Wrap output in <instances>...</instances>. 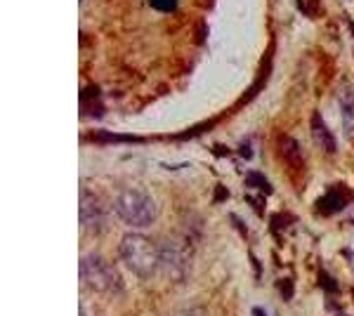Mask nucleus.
<instances>
[{"label": "nucleus", "mask_w": 354, "mask_h": 316, "mask_svg": "<svg viewBox=\"0 0 354 316\" xmlns=\"http://www.w3.org/2000/svg\"><path fill=\"white\" fill-rule=\"evenodd\" d=\"M118 253L125 267L140 279H151L163 264L161 248L144 234H125L118 243Z\"/></svg>", "instance_id": "obj_1"}, {"label": "nucleus", "mask_w": 354, "mask_h": 316, "mask_svg": "<svg viewBox=\"0 0 354 316\" xmlns=\"http://www.w3.org/2000/svg\"><path fill=\"white\" fill-rule=\"evenodd\" d=\"M113 210H116L118 220L135 229H146L156 222V203L151 201L149 194L135 187L121 189L116 194Z\"/></svg>", "instance_id": "obj_2"}, {"label": "nucleus", "mask_w": 354, "mask_h": 316, "mask_svg": "<svg viewBox=\"0 0 354 316\" xmlns=\"http://www.w3.org/2000/svg\"><path fill=\"white\" fill-rule=\"evenodd\" d=\"M80 279L88 288L102 295H118L123 291V281L118 276V271L113 269L111 262L104 260L102 255H85L80 260Z\"/></svg>", "instance_id": "obj_3"}, {"label": "nucleus", "mask_w": 354, "mask_h": 316, "mask_svg": "<svg viewBox=\"0 0 354 316\" xmlns=\"http://www.w3.org/2000/svg\"><path fill=\"white\" fill-rule=\"evenodd\" d=\"M80 225L85 229H100L104 225V208L100 199L90 192H80Z\"/></svg>", "instance_id": "obj_4"}, {"label": "nucleus", "mask_w": 354, "mask_h": 316, "mask_svg": "<svg viewBox=\"0 0 354 316\" xmlns=\"http://www.w3.org/2000/svg\"><path fill=\"white\" fill-rule=\"evenodd\" d=\"M338 102H340V118L342 130L347 137H354V90L350 85H342L338 92Z\"/></svg>", "instance_id": "obj_5"}, {"label": "nucleus", "mask_w": 354, "mask_h": 316, "mask_svg": "<svg viewBox=\"0 0 354 316\" xmlns=\"http://www.w3.org/2000/svg\"><path fill=\"white\" fill-rule=\"evenodd\" d=\"M161 258H163V264L170 267V271H175V274H179V271H187V260L189 255L184 253V248H179V243H168V246L161 248Z\"/></svg>", "instance_id": "obj_6"}, {"label": "nucleus", "mask_w": 354, "mask_h": 316, "mask_svg": "<svg viewBox=\"0 0 354 316\" xmlns=\"http://www.w3.org/2000/svg\"><path fill=\"white\" fill-rule=\"evenodd\" d=\"M312 139L317 142V144L321 146L324 151H335V139H333V135H331V130L326 128V123L321 121V116L319 113H314L312 116Z\"/></svg>", "instance_id": "obj_7"}, {"label": "nucleus", "mask_w": 354, "mask_h": 316, "mask_svg": "<svg viewBox=\"0 0 354 316\" xmlns=\"http://www.w3.org/2000/svg\"><path fill=\"white\" fill-rule=\"evenodd\" d=\"M279 149H281V154L286 156V161H288V163H293V166H296V168H300V166H302L300 146H298V142H296V139H291V137H281V142H279Z\"/></svg>", "instance_id": "obj_8"}, {"label": "nucleus", "mask_w": 354, "mask_h": 316, "mask_svg": "<svg viewBox=\"0 0 354 316\" xmlns=\"http://www.w3.org/2000/svg\"><path fill=\"white\" fill-rule=\"evenodd\" d=\"M177 316H206L203 309H199V307H192V309H184V312H179Z\"/></svg>", "instance_id": "obj_9"}, {"label": "nucleus", "mask_w": 354, "mask_h": 316, "mask_svg": "<svg viewBox=\"0 0 354 316\" xmlns=\"http://www.w3.org/2000/svg\"><path fill=\"white\" fill-rule=\"evenodd\" d=\"M154 5L159 10H173V5H175V0H154Z\"/></svg>", "instance_id": "obj_10"}, {"label": "nucleus", "mask_w": 354, "mask_h": 316, "mask_svg": "<svg viewBox=\"0 0 354 316\" xmlns=\"http://www.w3.org/2000/svg\"><path fill=\"white\" fill-rule=\"evenodd\" d=\"M253 316H265V314H263V309H253Z\"/></svg>", "instance_id": "obj_11"}, {"label": "nucleus", "mask_w": 354, "mask_h": 316, "mask_svg": "<svg viewBox=\"0 0 354 316\" xmlns=\"http://www.w3.org/2000/svg\"><path fill=\"white\" fill-rule=\"evenodd\" d=\"M80 316H85V312H83V307H80Z\"/></svg>", "instance_id": "obj_12"}]
</instances>
